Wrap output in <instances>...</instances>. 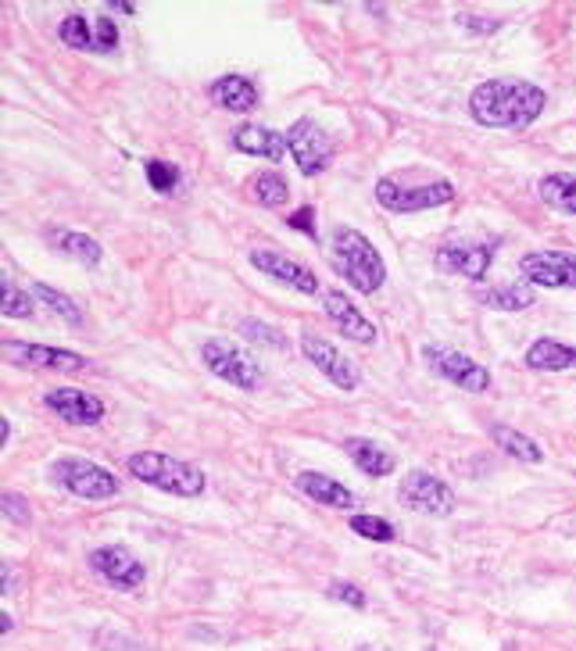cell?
<instances>
[{
    "instance_id": "6da1fadb",
    "label": "cell",
    "mask_w": 576,
    "mask_h": 651,
    "mask_svg": "<svg viewBox=\"0 0 576 651\" xmlns=\"http://www.w3.org/2000/svg\"><path fill=\"white\" fill-rule=\"evenodd\" d=\"M544 90L526 80H487L473 90L470 115L487 130H526L534 118H541Z\"/></svg>"
},
{
    "instance_id": "7a4b0ae2",
    "label": "cell",
    "mask_w": 576,
    "mask_h": 651,
    "mask_svg": "<svg viewBox=\"0 0 576 651\" xmlns=\"http://www.w3.org/2000/svg\"><path fill=\"white\" fill-rule=\"evenodd\" d=\"M330 261H333L337 276L348 279L358 293H377L387 279V266H383L377 247H372V240L366 237V232L348 229V226L333 229Z\"/></svg>"
},
{
    "instance_id": "3957f363",
    "label": "cell",
    "mask_w": 576,
    "mask_h": 651,
    "mask_svg": "<svg viewBox=\"0 0 576 651\" xmlns=\"http://www.w3.org/2000/svg\"><path fill=\"white\" fill-rule=\"evenodd\" d=\"M130 473L144 484L158 487L165 494H179V498H197L205 490V473L191 462H179L165 452H140L130 458Z\"/></svg>"
},
{
    "instance_id": "277c9868",
    "label": "cell",
    "mask_w": 576,
    "mask_h": 651,
    "mask_svg": "<svg viewBox=\"0 0 576 651\" xmlns=\"http://www.w3.org/2000/svg\"><path fill=\"white\" fill-rule=\"evenodd\" d=\"M51 479L83 502H104L119 494V479L104 465H93L86 458H58L51 465Z\"/></svg>"
},
{
    "instance_id": "5b68a950",
    "label": "cell",
    "mask_w": 576,
    "mask_h": 651,
    "mask_svg": "<svg viewBox=\"0 0 576 651\" xmlns=\"http://www.w3.org/2000/svg\"><path fill=\"white\" fill-rule=\"evenodd\" d=\"M200 359H205L208 372H215L219 380L240 386V391H255L261 383V369L255 365L251 354H244L233 340L226 337H212L205 348H200Z\"/></svg>"
},
{
    "instance_id": "8992f818",
    "label": "cell",
    "mask_w": 576,
    "mask_h": 651,
    "mask_svg": "<svg viewBox=\"0 0 576 651\" xmlns=\"http://www.w3.org/2000/svg\"><path fill=\"white\" fill-rule=\"evenodd\" d=\"M451 197H455V186H451L448 179L426 183V186H401L398 179H380L377 183V200L387 211H398V215L438 208V205H448Z\"/></svg>"
},
{
    "instance_id": "52a82bcc",
    "label": "cell",
    "mask_w": 576,
    "mask_h": 651,
    "mask_svg": "<svg viewBox=\"0 0 576 651\" xmlns=\"http://www.w3.org/2000/svg\"><path fill=\"white\" fill-rule=\"evenodd\" d=\"M398 502L412 512H423V516H451V512H455V494H451V487L423 469H415L401 479Z\"/></svg>"
},
{
    "instance_id": "ba28073f",
    "label": "cell",
    "mask_w": 576,
    "mask_h": 651,
    "mask_svg": "<svg viewBox=\"0 0 576 651\" xmlns=\"http://www.w3.org/2000/svg\"><path fill=\"white\" fill-rule=\"evenodd\" d=\"M287 147L294 154V165L301 168V176H319L333 162L330 136H326L322 126H316L311 118L294 122V126L287 130Z\"/></svg>"
},
{
    "instance_id": "9c48e42d",
    "label": "cell",
    "mask_w": 576,
    "mask_h": 651,
    "mask_svg": "<svg viewBox=\"0 0 576 651\" xmlns=\"http://www.w3.org/2000/svg\"><path fill=\"white\" fill-rule=\"evenodd\" d=\"M423 359L426 365L438 372V376H444L448 383H455L462 386L465 394H484L487 386H491V372L473 362L470 354H462V351H451V348H426L423 351Z\"/></svg>"
},
{
    "instance_id": "30bf717a",
    "label": "cell",
    "mask_w": 576,
    "mask_h": 651,
    "mask_svg": "<svg viewBox=\"0 0 576 651\" xmlns=\"http://www.w3.org/2000/svg\"><path fill=\"white\" fill-rule=\"evenodd\" d=\"M520 272L531 287L576 290V255L569 251H534L520 258Z\"/></svg>"
},
{
    "instance_id": "8fae6325",
    "label": "cell",
    "mask_w": 576,
    "mask_h": 651,
    "mask_svg": "<svg viewBox=\"0 0 576 651\" xmlns=\"http://www.w3.org/2000/svg\"><path fill=\"white\" fill-rule=\"evenodd\" d=\"M58 37L72 51H97L107 54L119 46V22L112 19H83V14H69L65 22L58 25Z\"/></svg>"
},
{
    "instance_id": "7c38bea8",
    "label": "cell",
    "mask_w": 576,
    "mask_h": 651,
    "mask_svg": "<svg viewBox=\"0 0 576 651\" xmlns=\"http://www.w3.org/2000/svg\"><path fill=\"white\" fill-rule=\"evenodd\" d=\"M90 566H93V572H101L112 587H122V591H133V587H140L147 580V566L122 545L97 548L90 555Z\"/></svg>"
},
{
    "instance_id": "4fadbf2b",
    "label": "cell",
    "mask_w": 576,
    "mask_h": 651,
    "mask_svg": "<svg viewBox=\"0 0 576 651\" xmlns=\"http://www.w3.org/2000/svg\"><path fill=\"white\" fill-rule=\"evenodd\" d=\"M4 354H11L14 365L22 369H58V372H80L86 369V359L65 348H43L25 344V340H4Z\"/></svg>"
},
{
    "instance_id": "5bb4252c",
    "label": "cell",
    "mask_w": 576,
    "mask_h": 651,
    "mask_svg": "<svg viewBox=\"0 0 576 651\" xmlns=\"http://www.w3.org/2000/svg\"><path fill=\"white\" fill-rule=\"evenodd\" d=\"M301 351H305V359H308L311 365H316L326 380L340 386V391H354V386L362 383V380H358V369L330 344V340H322V337H305V340H301Z\"/></svg>"
},
{
    "instance_id": "9a60e30c",
    "label": "cell",
    "mask_w": 576,
    "mask_h": 651,
    "mask_svg": "<svg viewBox=\"0 0 576 651\" xmlns=\"http://www.w3.org/2000/svg\"><path fill=\"white\" fill-rule=\"evenodd\" d=\"M47 409L72 426H93L104 418V401L86 391H75V386H54V391L47 394Z\"/></svg>"
},
{
    "instance_id": "2e32d148",
    "label": "cell",
    "mask_w": 576,
    "mask_h": 651,
    "mask_svg": "<svg viewBox=\"0 0 576 651\" xmlns=\"http://www.w3.org/2000/svg\"><path fill=\"white\" fill-rule=\"evenodd\" d=\"M251 266L261 269L266 276H272V279H279V283L301 290V293H319L316 272H311L308 266H301V261L279 255V251H251Z\"/></svg>"
},
{
    "instance_id": "e0dca14e",
    "label": "cell",
    "mask_w": 576,
    "mask_h": 651,
    "mask_svg": "<svg viewBox=\"0 0 576 651\" xmlns=\"http://www.w3.org/2000/svg\"><path fill=\"white\" fill-rule=\"evenodd\" d=\"M494 261V244H470V247H444L438 251V269L455 272L465 279H484Z\"/></svg>"
},
{
    "instance_id": "ac0fdd59",
    "label": "cell",
    "mask_w": 576,
    "mask_h": 651,
    "mask_svg": "<svg viewBox=\"0 0 576 651\" xmlns=\"http://www.w3.org/2000/svg\"><path fill=\"white\" fill-rule=\"evenodd\" d=\"M322 304H326V316L337 322V330L344 337L362 340V344H372V340H377V326H372L362 312H358V308L340 290H326Z\"/></svg>"
},
{
    "instance_id": "d6986e66",
    "label": "cell",
    "mask_w": 576,
    "mask_h": 651,
    "mask_svg": "<svg viewBox=\"0 0 576 651\" xmlns=\"http://www.w3.org/2000/svg\"><path fill=\"white\" fill-rule=\"evenodd\" d=\"M212 101L226 107V112H255V104H258V86L247 80V75H219L212 86Z\"/></svg>"
},
{
    "instance_id": "ffe728a7",
    "label": "cell",
    "mask_w": 576,
    "mask_h": 651,
    "mask_svg": "<svg viewBox=\"0 0 576 651\" xmlns=\"http://www.w3.org/2000/svg\"><path fill=\"white\" fill-rule=\"evenodd\" d=\"M233 147L251 154V158H269V162H279L287 151V136L276 133V130H266V126H240L237 133H233Z\"/></svg>"
},
{
    "instance_id": "44dd1931",
    "label": "cell",
    "mask_w": 576,
    "mask_h": 651,
    "mask_svg": "<svg viewBox=\"0 0 576 651\" xmlns=\"http://www.w3.org/2000/svg\"><path fill=\"white\" fill-rule=\"evenodd\" d=\"M298 487L308 494L311 502H319L322 508H354L358 498L351 494V487H344L340 479L326 476V473H301Z\"/></svg>"
},
{
    "instance_id": "7402d4cb",
    "label": "cell",
    "mask_w": 576,
    "mask_h": 651,
    "mask_svg": "<svg viewBox=\"0 0 576 651\" xmlns=\"http://www.w3.org/2000/svg\"><path fill=\"white\" fill-rule=\"evenodd\" d=\"M526 365L541 369V372H563V369H576V348L563 344V340L541 337L526 351Z\"/></svg>"
},
{
    "instance_id": "603a6c76",
    "label": "cell",
    "mask_w": 576,
    "mask_h": 651,
    "mask_svg": "<svg viewBox=\"0 0 576 651\" xmlns=\"http://www.w3.org/2000/svg\"><path fill=\"white\" fill-rule=\"evenodd\" d=\"M47 240H51L54 251L69 255L75 261H83V266H97L101 261V244L86 237V232H75V229H51L47 232Z\"/></svg>"
},
{
    "instance_id": "cb8c5ba5",
    "label": "cell",
    "mask_w": 576,
    "mask_h": 651,
    "mask_svg": "<svg viewBox=\"0 0 576 651\" xmlns=\"http://www.w3.org/2000/svg\"><path fill=\"white\" fill-rule=\"evenodd\" d=\"M348 455L351 462L362 469L366 476H391L394 473V458L383 452L377 441H366V437H351L348 444Z\"/></svg>"
},
{
    "instance_id": "d4e9b609",
    "label": "cell",
    "mask_w": 576,
    "mask_h": 651,
    "mask_svg": "<svg viewBox=\"0 0 576 651\" xmlns=\"http://www.w3.org/2000/svg\"><path fill=\"white\" fill-rule=\"evenodd\" d=\"M480 301L487 308H497V312H526V308H534L537 293L531 283H502V287L480 293Z\"/></svg>"
},
{
    "instance_id": "484cf974",
    "label": "cell",
    "mask_w": 576,
    "mask_h": 651,
    "mask_svg": "<svg viewBox=\"0 0 576 651\" xmlns=\"http://www.w3.org/2000/svg\"><path fill=\"white\" fill-rule=\"evenodd\" d=\"M541 200L563 215H576V176L573 173H552L541 179Z\"/></svg>"
},
{
    "instance_id": "4316f807",
    "label": "cell",
    "mask_w": 576,
    "mask_h": 651,
    "mask_svg": "<svg viewBox=\"0 0 576 651\" xmlns=\"http://www.w3.org/2000/svg\"><path fill=\"white\" fill-rule=\"evenodd\" d=\"M491 437H494V444L502 447V452H508L512 458H523V462H541L544 458V452H541V444L534 441V437H526V433H520V430H512V426H491Z\"/></svg>"
},
{
    "instance_id": "83f0119b",
    "label": "cell",
    "mask_w": 576,
    "mask_h": 651,
    "mask_svg": "<svg viewBox=\"0 0 576 651\" xmlns=\"http://www.w3.org/2000/svg\"><path fill=\"white\" fill-rule=\"evenodd\" d=\"M37 298L47 304V308H54V312L65 319V322H72V326H83V308L75 304L72 298H65V293H58L54 287H47V283H37Z\"/></svg>"
},
{
    "instance_id": "f1b7e54d",
    "label": "cell",
    "mask_w": 576,
    "mask_h": 651,
    "mask_svg": "<svg viewBox=\"0 0 576 651\" xmlns=\"http://www.w3.org/2000/svg\"><path fill=\"white\" fill-rule=\"evenodd\" d=\"M251 190H255V200H258V205H266V208H279V205L287 200V194H290V190H287V179L279 176V173H261V176L255 179Z\"/></svg>"
},
{
    "instance_id": "f546056e",
    "label": "cell",
    "mask_w": 576,
    "mask_h": 651,
    "mask_svg": "<svg viewBox=\"0 0 576 651\" xmlns=\"http://www.w3.org/2000/svg\"><path fill=\"white\" fill-rule=\"evenodd\" d=\"M144 173H147V183H151L158 194H173L176 186H179V168H176L173 162L151 158V162H144Z\"/></svg>"
},
{
    "instance_id": "4dcf8cb0",
    "label": "cell",
    "mask_w": 576,
    "mask_h": 651,
    "mask_svg": "<svg viewBox=\"0 0 576 651\" xmlns=\"http://www.w3.org/2000/svg\"><path fill=\"white\" fill-rule=\"evenodd\" d=\"M351 530L366 540H380V545H391V540L398 537L394 526L380 516H351Z\"/></svg>"
},
{
    "instance_id": "1f68e13d",
    "label": "cell",
    "mask_w": 576,
    "mask_h": 651,
    "mask_svg": "<svg viewBox=\"0 0 576 651\" xmlns=\"http://www.w3.org/2000/svg\"><path fill=\"white\" fill-rule=\"evenodd\" d=\"M0 287H4V298H0V312H4V319H29L33 316V301H29V293H22L8 276H4V283Z\"/></svg>"
},
{
    "instance_id": "d6a6232c",
    "label": "cell",
    "mask_w": 576,
    "mask_h": 651,
    "mask_svg": "<svg viewBox=\"0 0 576 651\" xmlns=\"http://www.w3.org/2000/svg\"><path fill=\"white\" fill-rule=\"evenodd\" d=\"M240 333L247 337V340H258V344H272V348H287V340L279 337L272 326H261V322H255V319H244L240 322Z\"/></svg>"
},
{
    "instance_id": "836d02e7",
    "label": "cell",
    "mask_w": 576,
    "mask_h": 651,
    "mask_svg": "<svg viewBox=\"0 0 576 651\" xmlns=\"http://www.w3.org/2000/svg\"><path fill=\"white\" fill-rule=\"evenodd\" d=\"M330 598L340 601V604H351V609H366V591L354 583H344V580H333L330 583Z\"/></svg>"
},
{
    "instance_id": "e575fe53",
    "label": "cell",
    "mask_w": 576,
    "mask_h": 651,
    "mask_svg": "<svg viewBox=\"0 0 576 651\" xmlns=\"http://www.w3.org/2000/svg\"><path fill=\"white\" fill-rule=\"evenodd\" d=\"M4 516H11L14 523H29V505L22 494H4Z\"/></svg>"
},
{
    "instance_id": "d590c367",
    "label": "cell",
    "mask_w": 576,
    "mask_h": 651,
    "mask_svg": "<svg viewBox=\"0 0 576 651\" xmlns=\"http://www.w3.org/2000/svg\"><path fill=\"white\" fill-rule=\"evenodd\" d=\"M311 219H316V211H311V208H301V211H294L287 223H290V229H301L305 237H316V226H311Z\"/></svg>"
},
{
    "instance_id": "8d00e7d4",
    "label": "cell",
    "mask_w": 576,
    "mask_h": 651,
    "mask_svg": "<svg viewBox=\"0 0 576 651\" xmlns=\"http://www.w3.org/2000/svg\"><path fill=\"white\" fill-rule=\"evenodd\" d=\"M107 8H115V11H122V14H133V11H136V4H130V0H112Z\"/></svg>"
},
{
    "instance_id": "74e56055",
    "label": "cell",
    "mask_w": 576,
    "mask_h": 651,
    "mask_svg": "<svg viewBox=\"0 0 576 651\" xmlns=\"http://www.w3.org/2000/svg\"><path fill=\"white\" fill-rule=\"evenodd\" d=\"M11 630H14V619L4 612V616H0V633H11Z\"/></svg>"
},
{
    "instance_id": "f35d334b",
    "label": "cell",
    "mask_w": 576,
    "mask_h": 651,
    "mask_svg": "<svg viewBox=\"0 0 576 651\" xmlns=\"http://www.w3.org/2000/svg\"><path fill=\"white\" fill-rule=\"evenodd\" d=\"M8 437H11V423H8V418H0V441L8 444Z\"/></svg>"
},
{
    "instance_id": "ab89813d",
    "label": "cell",
    "mask_w": 576,
    "mask_h": 651,
    "mask_svg": "<svg viewBox=\"0 0 576 651\" xmlns=\"http://www.w3.org/2000/svg\"><path fill=\"white\" fill-rule=\"evenodd\" d=\"M358 651H387V648H372V644H362V648H358Z\"/></svg>"
}]
</instances>
